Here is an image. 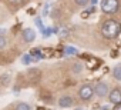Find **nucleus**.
<instances>
[{"mask_svg":"<svg viewBox=\"0 0 121 110\" xmlns=\"http://www.w3.org/2000/svg\"><path fill=\"white\" fill-rule=\"evenodd\" d=\"M112 110H121V103H118V104H114V109Z\"/></svg>","mask_w":121,"mask_h":110,"instance_id":"nucleus-16","label":"nucleus"},{"mask_svg":"<svg viewBox=\"0 0 121 110\" xmlns=\"http://www.w3.org/2000/svg\"><path fill=\"white\" fill-rule=\"evenodd\" d=\"M14 110H31V107H30V104L26 103V101H19V103L16 104Z\"/></svg>","mask_w":121,"mask_h":110,"instance_id":"nucleus-10","label":"nucleus"},{"mask_svg":"<svg viewBox=\"0 0 121 110\" xmlns=\"http://www.w3.org/2000/svg\"><path fill=\"white\" fill-rule=\"evenodd\" d=\"M94 96V86H91L90 83H84L78 87V97L83 101H90Z\"/></svg>","mask_w":121,"mask_h":110,"instance_id":"nucleus-3","label":"nucleus"},{"mask_svg":"<svg viewBox=\"0 0 121 110\" xmlns=\"http://www.w3.org/2000/svg\"><path fill=\"white\" fill-rule=\"evenodd\" d=\"M108 92H110V89H108V84H107L105 82H98V83L94 86V94H95L97 97H100V99L107 97Z\"/></svg>","mask_w":121,"mask_h":110,"instance_id":"nucleus-4","label":"nucleus"},{"mask_svg":"<svg viewBox=\"0 0 121 110\" xmlns=\"http://www.w3.org/2000/svg\"><path fill=\"white\" fill-rule=\"evenodd\" d=\"M101 10L105 14H115L120 9V0H101Z\"/></svg>","mask_w":121,"mask_h":110,"instance_id":"nucleus-2","label":"nucleus"},{"mask_svg":"<svg viewBox=\"0 0 121 110\" xmlns=\"http://www.w3.org/2000/svg\"><path fill=\"white\" fill-rule=\"evenodd\" d=\"M107 97H108V101H110L111 104H118V103H121V89H118V87L111 89V90L108 92Z\"/></svg>","mask_w":121,"mask_h":110,"instance_id":"nucleus-5","label":"nucleus"},{"mask_svg":"<svg viewBox=\"0 0 121 110\" xmlns=\"http://www.w3.org/2000/svg\"><path fill=\"white\" fill-rule=\"evenodd\" d=\"M112 77L115 80L121 82V63H118V64H115L112 67Z\"/></svg>","mask_w":121,"mask_h":110,"instance_id":"nucleus-8","label":"nucleus"},{"mask_svg":"<svg viewBox=\"0 0 121 110\" xmlns=\"http://www.w3.org/2000/svg\"><path fill=\"white\" fill-rule=\"evenodd\" d=\"M34 39H36V32H34L33 29L27 27V29H24V30H23V40H24V41L31 43Z\"/></svg>","mask_w":121,"mask_h":110,"instance_id":"nucleus-7","label":"nucleus"},{"mask_svg":"<svg viewBox=\"0 0 121 110\" xmlns=\"http://www.w3.org/2000/svg\"><path fill=\"white\" fill-rule=\"evenodd\" d=\"M64 51H66L67 54H76V53H77V50H76V49H73V47H66V49H64Z\"/></svg>","mask_w":121,"mask_h":110,"instance_id":"nucleus-14","label":"nucleus"},{"mask_svg":"<svg viewBox=\"0 0 121 110\" xmlns=\"http://www.w3.org/2000/svg\"><path fill=\"white\" fill-rule=\"evenodd\" d=\"M74 3H76L78 7H86V6L90 3V0H74Z\"/></svg>","mask_w":121,"mask_h":110,"instance_id":"nucleus-13","label":"nucleus"},{"mask_svg":"<svg viewBox=\"0 0 121 110\" xmlns=\"http://www.w3.org/2000/svg\"><path fill=\"white\" fill-rule=\"evenodd\" d=\"M6 46H7V39L4 37V34H0V50L6 49Z\"/></svg>","mask_w":121,"mask_h":110,"instance_id":"nucleus-12","label":"nucleus"},{"mask_svg":"<svg viewBox=\"0 0 121 110\" xmlns=\"http://www.w3.org/2000/svg\"><path fill=\"white\" fill-rule=\"evenodd\" d=\"M24 2H26V0H7V3L12 5V6H14V7H20Z\"/></svg>","mask_w":121,"mask_h":110,"instance_id":"nucleus-11","label":"nucleus"},{"mask_svg":"<svg viewBox=\"0 0 121 110\" xmlns=\"http://www.w3.org/2000/svg\"><path fill=\"white\" fill-rule=\"evenodd\" d=\"M22 62H23L24 64H29V63L31 62V59H30V54H26V56L23 57V60H22Z\"/></svg>","mask_w":121,"mask_h":110,"instance_id":"nucleus-15","label":"nucleus"},{"mask_svg":"<svg viewBox=\"0 0 121 110\" xmlns=\"http://www.w3.org/2000/svg\"><path fill=\"white\" fill-rule=\"evenodd\" d=\"M84 70V66L80 63V62H76V63H73V67H71V72L74 73V74H80L81 72Z\"/></svg>","mask_w":121,"mask_h":110,"instance_id":"nucleus-9","label":"nucleus"},{"mask_svg":"<svg viewBox=\"0 0 121 110\" xmlns=\"http://www.w3.org/2000/svg\"><path fill=\"white\" fill-rule=\"evenodd\" d=\"M74 110H84V109H81V107H77V109H74Z\"/></svg>","mask_w":121,"mask_h":110,"instance_id":"nucleus-17","label":"nucleus"},{"mask_svg":"<svg viewBox=\"0 0 121 110\" xmlns=\"http://www.w3.org/2000/svg\"><path fill=\"white\" fill-rule=\"evenodd\" d=\"M74 103H76L74 99L71 96H69V94H64L61 97H58V100H57V104L61 109H70V107L74 106Z\"/></svg>","mask_w":121,"mask_h":110,"instance_id":"nucleus-6","label":"nucleus"},{"mask_svg":"<svg viewBox=\"0 0 121 110\" xmlns=\"http://www.w3.org/2000/svg\"><path fill=\"white\" fill-rule=\"evenodd\" d=\"M121 33V24L120 22H117L115 19H108L103 23L101 26V36L104 39L112 40L115 37H118V34Z\"/></svg>","mask_w":121,"mask_h":110,"instance_id":"nucleus-1","label":"nucleus"}]
</instances>
